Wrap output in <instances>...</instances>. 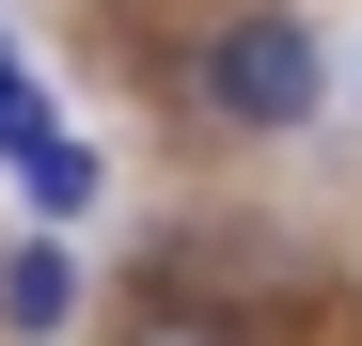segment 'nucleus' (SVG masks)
Segmentation results:
<instances>
[{"label":"nucleus","mask_w":362,"mask_h":346,"mask_svg":"<svg viewBox=\"0 0 362 346\" xmlns=\"http://www.w3.org/2000/svg\"><path fill=\"white\" fill-rule=\"evenodd\" d=\"M205 110H221V126H268V142L315 126V110H331V47L299 32L284 0H252V16L205 32Z\"/></svg>","instance_id":"obj_1"},{"label":"nucleus","mask_w":362,"mask_h":346,"mask_svg":"<svg viewBox=\"0 0 362 346\" xmlns=\"http://www.w3.org/2000/svg\"><path fill=\"white\" fill-rule=\"evenodd\" d=\"M64 315H79V268H64V252H0V330H16V346H47Z\"/></svg>","instance_id":"obj_2"},{"label":"nucleus","mask_w":362,"mask_h":346,"mask_svg":"<svg viewBox=\"0 0 362 346\" xmlns=\"http://www.w3.org/2000/svg\"><path fill=\"white\" fill-rule=\"evenodd\" d=\"M16 189H32V220H79V205H95V142H79V126H47V142L16 157Z\"/></svg>","instance_id":"obj_3"},{"label":"nucleus","mask_w":362,"mask_h":346,"mask_svg":"<svg viewBox=\"0 0 362 346\" xmlns=\"http://www.w3.org/2000/svg\"><path fill=\"white\" fill-rule=\"evenodd\" d=\"M47 126H64V110H47V79H32V64H16V47H0V157H32V142H47Z\"/></svg>","instance_id":"obj_4"},{"label":"nucleus","mask_w":362,"mask_h":346,"mask_svg":"<svg viewBox=\"0 0 362 346\" xmlns=\"http://www.w3.org/2000/svg\"><path fill=\"white\" fill-rule=\"evenodd\" d=\"M127 346H252V330H236V315H142Z\"/></svg>","instance_id":"obj_5"},{"label":"nucleus","mask_w":362,"mask_h":346,"mask_svg":"<svg viewBox=\"0 0 362 346\" xmlns=\"http://www.w3.org/2000/svg\"><path fill=\"white\" fill-rule=\"evenodd\" d=\"M346 95H362V64H346Z\"/></svg>","instance_id":"obj_6"}]
</instances>
